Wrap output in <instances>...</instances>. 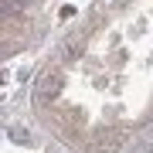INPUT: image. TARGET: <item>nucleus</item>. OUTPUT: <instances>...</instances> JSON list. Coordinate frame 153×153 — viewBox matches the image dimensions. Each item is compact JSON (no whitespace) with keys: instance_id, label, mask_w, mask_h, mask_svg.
I'll return each mask as SVG.
<instances>
[{"instance_id":"nucleus-1","label":"nucleus","mask_w":153,"mask_h":153,"mask_svg":"<svg viewBox=\"0 0 153 153\" xmlns=\"http://www.w3.org/2000/svg\"><path fill=\"white\" fill-rule=\"evenodd\" d=\"M61 85H65V75H61L58 68H48L44 75L38 78V102H51V99H58V92H61Z\"/></svg>"},{"instance_id":"nucleus-2","label":"nucleus","mask_w":153,"mask_h":153,"mask_svg":"<svg viewBox=\"0 0 153 153\" xmlns=\"http://www.w3.org/2000/svg\"><path fill=\"white\" fill-rule=\"evenodd\" d=\"M78 55H82V38H71V41H68L65 58H78Z\"/></svg>"},{"instance_id":"nucleus-3","label":"nucleus","mask_w":153,"mask_h":153,"mask_svg":"<svg viewBox=\"0 0 153 153\" xmlns=\"http://www.w3.org/2000/svg\"><path fill=\"white\" fill-rule=\"evenodd\" d=\"M21 10V0H0V14H17Z\"/></svg>"},{"instance_id":"nucleus-4","label":"nucleus","mask_w":153,"mask_h":153,"mask_svg":"<svg viewBox=\"0 0 153 153\" xmlns=\"http://www.w3.org/2000/svg\"><path fill=\"white\" fill-rule=\"evenodd\" d=\"M10 136H14L17 143H27V140H31V136H27V133H24V129H21V126H14V129H10Z\"/></svg>"}]
</instances>
